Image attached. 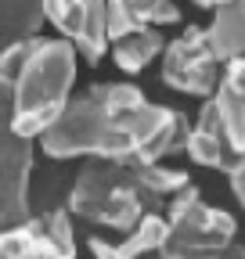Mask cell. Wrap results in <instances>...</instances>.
<instances>
[{
	"label": "cell",
	"instance_id": "obj_1",
	"mask_svg": "<svg viewBox=\"0 0 245 259\" xmlns=\"http://www.w3.org/2000/svg\"><path fill=\"white\" fill-rule=\"evenodd\" d=\"M184 134L188 115L148 101L134 83H94L69 97L36 141L51 158L162 162L184 148Z\"/></svg>",
	"mask_w": 245,
	"mask_h": 259
},
{
	"label": "cell",
	"instance_id": "obj_2",
	"mask_svg": "<svg viewBox=\"0 0 245 259\" xmlns=\"http://www.w3.org/2000/svg\"><path fill=\"white\" fill-rule=\"evenodd\" d=\"M184 184H191V177L180 169H166L162 162L83 158L69 191V212L123 234L137 227L141 216L159 212Z\"/></svg>",
	"mask_w": 245,
	"mask_h": 259
},
{
	"label": "cell",
	"instance_id": "obj_3",
	"mask_svg": "<svg viewBox=\"0 0 245 259\" xmlns=\"http://www.w3.org/2000/svg\"><path fill=\"white\" fill-rule=\"evenodd\" d=\"M76 61L65 36H33L0 51V76L11 79V122L22 137L36 141L69 105Z\"/></svg>",
	"mask_w": 245,
	"mask_h": 259
},
{
	"label": "cell",
	"instance_id": "obj_4",
	"mask_svg": "<svg viewBox=\"0 0 245 259\" xmlns=\"http://www.w3.org/2000/svg\"><path fill=\"white\" fill-rule=\"evenodd\" d=\"M238 223L231 212L202 202L195 184H184L166 202V238L159 259H224L234 245Z\"/></svg>",
	"mask_w": 245,
	"mask_h": 259
},
{
	"label": "cell",
	"instance_id": "obj_5",
	"mask_svg": "<svg viewBox=\"0 0 245 259\" xmlns=\"http://www.w3.org/2000/svg\"><path fill=\"white\" fill-rule=\"evenodd\" d=\"M29 177H33V141L11 122V79L0 76V227L29 216Z\"/></svg>",
	"mask_w": 245,
	"mask_h": 259
},
{
	"label": "cell",
	"instance_id": "obj_6",
	"mask_svg": "<svg viewBox=\"0 0 245 259\" xmlns=\"http://www.w3.org/2000/svg\"><path fill=\"white\" fill-rule=\"evenodd\" d=\"M162 83L180 90V94H191V97H206L213 94L224 69V58L217 54L209 40V29L202 25H188L177 40H170L162 47Z\"/></svg>",
	"mask_w": 245,
	"mask_h": 259
},
{
	"label": "cell",
	"instance_id": "obj_7",
	"mask_svg": "<svg viewBox=\"0 0 245 259\" xmlns=\"http://www.w3.org/2000/svg\"><path fill=\"white\" fill-rule=\"evenodd\" d=\"M76 227L69 209H51L0 227V259H76Z\"/></svg>",
	"mask_w": 245,
	"mask_h": 259
},
{
	"label": "cell",
	"instance_id": "obj_8",
	"mask_svg": "<svg viewBox=\"0 0 245 259\" xmlns=\"http://www.w3.org/2000/svg\"><path fill=\"white\" fill-rule=\"evenodd\" d=\"M44 18L76 47V54L87 65H98L105 58V0H44Z\"/></svg>",
	"mask_w": 245,
	"mask_h": 259
},
{
	"label": "cell",
	"instance_id": "obj_9",
	"mask_svg": "<svg viewBox=\"0 0 245 259\" xmlns=\"http://www.w3.org/2000/svg\"><path fill=\"white\" fill-rule=\"evenodd\" d=\"M184 151H188V158H195L198 166H209V169H217L224 177H231L245 166V151H238L231 144L227 130L220 126V119H217L209 101L202 105L195 126H188V134H184Z\"/></svg>",
	"mask_w": 245,
	"mask_h": 259
},
{
	"label": "cell",
	"instance_id": "obj_10",
	"mask_svg": "<svg viewBox=\"0 0 245 259\" xmlns=\"http://www.w3.org/2000/svg\"><path fill=\"white\" fill-rule=\"evenodd\" d=\"M217 112L220 126L227 130V137L238 151H245V54H234L224 61L220 79L206 97Z\"/></svg>",
	"mask_w": 245,
	"mask_h": 259
},
{
	"label": "cell",
	"instance_id": "obj_11",
	"mask_svg": "<svg viewBox=\"0 0 245 259\" xmlns=\"http://www.w3.org/2000/svg\"><path fill=\"white\" fill-rule=\"evenodd\" d=\"M180 22V8L177 0H105V29H108V44L123 32L134 29H162V25H177Z\"/></svg>",
	"mask_w": 245,
	"mask_h": 259
},
{
	"label": "cell",
	"instance_id": "obj_12",
	"mask_svg": "<svg viewBox=\"0 0 245 259\" xmlns=\"http://www.w3.org/2000/svg\"><path fill=\"white\" fill-rule=\"evenodd\" d=\"M127 238H90V252H94V259H148L155 255L162 238H166V216L162 212H148L137 220V227H130V231H123Z\"/></svg>",
	"mask_w": 245,
	"mask_h": 259
},
{
	"label": "cell",
	"instance_id": "obj_13",
	"mask_svg": "<svg viewBox=\"0 0 245 259\" xmlns=\"http://www.w3.org/2000/svg\"><path fill=\"white\" fill-rule=\"evenodd\" d=\"M162 47H166L162 32H159V29H151V25H144V29L123 32V36L112 40V61L119 65L123 72L137 76V72H144L148 65L162 54Z\"/></svg>",
	"mask_w": 245,
	"mask_h": 259
},
{
	"label": "cell",
	"instance_id": "obj_14",
	"mask_svg": "<svg viewBox=\"0 0 245 259\" xmlns=\"http://www.w3.org/2000/svg\"><path fill=\"white\" fill-rule=\"evenodd\" d=\"M206 29L224 61L234 54H245V0H220L213 8V22Z\"/></svg>",
	"mask_w": 245,
	"mask_h": 259
},
{
	"label": "cell",
	"instance_id": "obj_15",
	"mask_svg": "<svg viewBox=\"0 0 245 259\" xmlns=\"http://www.w3.org/2000/svg\"><path fill=\"white\" fill-rule=\"evenodd\" d=\"M44 22V0H0V51L40 36Z\"/></svg>",
	"mask_w": 245,
	"mask_h": 259
},
{
	"label": "cell",
	"instance_id": "obj_16",
	"mask_svg": "<svg viewBox=\"0 0 245 259\" xmlns=\"http://www.w3.org/2000/svg\"><path fill=\"white\" fill-rule=\"evenodd\" d=\"M231 191H234V198H238V205L245 209V166H241L238 173H231Z\"/></svg>",
	"mask_w": 245,
	"mask_h": 259
},
{
	"label": "cell",
	"instance_id": "obj_17",
	"mask_svg": "<svg viewBox=\"0 0 245 259\" xmlns=\"http://www.w3.org/2000/svg\"><path fill=\"white\" fill-rule=\"evenodd\" d=\"M191 4H195V8H202V11H213V8L220 4V0H191Z\"/></svg>",
	"mask_w": 245,
	"mask_h": 259
},
{
	"label": "cell",
	"instance_id": "obj_18",
	"mask_svg": "<svg viewBox=\"0 0 245 259\" xmlns=\"http://www.w3.org/2000/svg\"><path fill=\"white\" fill-rule=\"evenodd\" d=\"M241 259H245V255H241Z\"/></svg>",
	"mask_w": 245,
	"mask_h": 259
},
{
	"label": "cell",
	"instance_id": "obj_19",
	"mask_svg": "<svg viewBox=\"0 0 245 259\" xmlns=\"http://www.w3.org/2000/svg\"><path fill=\"white\" fill-rule=\"evenodd\" d=\"M155 259H159V255H155Z\"/></svg>",
	"mask_w": 245,
	"mask_h": 259
}]
</instances>
